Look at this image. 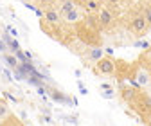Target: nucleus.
<instances>
[{
  "label": "nucleus",
  "mask_w": 151,
  "mask_h": 126,
  "mask_svg": "<svg viewBox=\"0 0 151 126\" xmlns=\"http://www.w3.org/2000/svg\"><path fill=\"white\" fill-rule=\"evenodd\" d=\"M74 36L78 38V42H81L85 47H101L103 45V36L101 31L88 25L85 20H81L79 24L74 25Z\"/></svg>",
  "instance_id": "1"
},
{
  "label": "nucleus",
  "mask_w": 151,
  "mask_h": 126,
  "mask_svg": "<svg viewBox=\"0 0 151 126\" xmlns=\"http://www.w3.org/2000/svg\"><path fill=\"white\" fill-rule=\"evenodd\" d=\"M128 106L139 114V117L142 119L144 124L151 126V96H147L142 88H137L135 97L131 99V103Z\"/></svg>",
  "instance_id": "2"
},
{
  "label": "nucleus",
  "mask_w": 151,
  "mask_h": 126,
  "mask_svg": "<svg viewBox=\"0 0 151 126\" xmlns=\"http://www.w3.org/2000/svg\"><path fill=\"white\" fill-rule=\"evenodd\" d=\"M124 25H126L128 32H131L135 38H142V36H146L147 31L151 29V25L147 24L146 16H144V13H142V6L139 7L137 13H131V14H129V18L126 20Z\"/></svg>",
  "instance_id": "3"
},
{
  "label": "nucleus",
  "mask_w": 151,
  "mask_h": 126,
  "mask_svg": "<svg viewBox=\"0 0 151 126\" xmlns=\"http://www.w3.org/2000/svg\"><path fill=\"white\" fill-rule=\"evenodd\" d=\"M56 9L60 11V14H61L65 24H74L76 25V24H79L85 18V14L81 13V9L78 6H76L74 0H60V6Z\"/></svg>",
  "instance_id": "4"
},
{
  "label": "nucleus",
  "mask_w": 151,
  "mask_h": 126,
  "mask_svg": "<svg viewBox=\"0 0 151 126\" xmlns=\"http://www.w3.org/2000/svg\"><path fill=\"white\" fill-rule=\"evenodd\" d=\"M135 67H137V63H128V61H124V60H115V68H117V72H115V78H117V81H131L133 79V74H135Z\"/></svg>",
  "instance_id": "5"
},
{
  "label": "nucleus",
  "mask_w": 151,
  "mask_h": 126,
  "mask_svg": "<svg viewBox=\"0 0 151 126\" xmlns=\"http://www.w3.org/2000/svg\"><path fill=\"white\" fill-rule=\"evenodd\" d=\"M93 70H96V74L99 76H106V78H115V60H111L108 56H103L96 65H93Z\"/></svg>",
  "instance_id": "6"
},
{
  "label": "nucleus",
  "mask_w": 151,
  "mask_h": 126,
  "mask_svg": "<svg viewBox=\"0 0 151 126\" xmlns=\"http://www.w3.org/2000/svg\"><path fill=\"white\" fill-rule=\"evenodd\" d=\"M117 13L115 11H111V9H108V7H103L97 14H96V18H97V25H99V31L103 29V31H108V29H111L113 25H115V22H117Z\"/></svg>",
  "instance_id": "7"
},
{
  "label": "nucleus",
  "mask_w": 151,
  "mask_h": 126,
  "mask_svg": "<svg viewBox=\"0 0 151 126\" xmlns=\"http://www.w3.org/2000/svg\"><path fill=\"white\" fill-rule=\"evenodd\" d=\"M129 83H131V86H137V88H144V86L151 85V72H149V68L142 67V65L137 61L133 79H131Z\"/></svg>",
  "instance_id": "8"
},
{
  "label": "nucleus",
  "mask_w": 151,
  "mask_h": 126,
  "mask_svg": "<svg viewBox=\"0 0 151 126\" xmlns=\"http://www.w3.org/2000/svg\"><path fill=\"white\" fill-rule=\"evenodd\" d=\"M43 18H45L47 22H50L52 25H58V27H61L65 24L63 18H61V14H60V11L56 9V7H50V9L43 11Z\"/></svg>",
  "instance_id": "9"
},
{
  "label": "nucleus",
  "mask_w": 151,
  "mask_h": 126,
  "mask_svg": "<svg viewBox=\"0 0 151 126\" xmlns=\"http://www.w3.org/2000/svg\"><path fill=\"white\" fill-rule=\"evenodd\" d=\"M103 56H104V54H103V49H101V47H86V52H83V60L86 58V60L92 61L93 65H96Z\"/></svg>",
  "instance_id": "10"
},
{
  "label": "nucleus",
  "mask_w": 151,
  "mask_h": 126,
  "mask_svg": "<svg viewBox=\"0 0 151 126\" xmlns=\"http://www.w3.org/2000/svg\"><path fill=\"white\" fill-rule=\"evenodd\" d=\"M0 126H25V124H24L20 119H18L14 114H11V115H9L6 121H2V122H0Z\"/></svg>",
  "instance_id": "11"
},
{
  "label": "nucleus",
  "mask_w": 151,
  "mask_h": 126,
  "mask_svg": "<svg viewBox=\"0 0 151 126\" xmlns=\"http://www.w3.org/2000/svg\"><path fill=\"white\" fill-rule=\"evenodd\" d=\"M139 63L142 67H146V68H151V45H149V49L142 54V56L139 58Z\"/></svg>",
  "instance_id": "12"
},
{
  "label": "nucleus",
  "mask_w": 151,
  "mask_h": 126,
  "mask_svg": "<svg viewBox=\"0 0 151 126\" xmlns=\"http://www.w3.org/2000/svg\"><path fill=\"white\" fill-rule=\"evenodd\" d=\"M9 115H11V110H9L7 103H6L4 99H0V122H2V121H6Z\"/></svg>",
  "instance_id": "13"
},
{
  "label": "nucleus",
  "mask_w": 151,
  "mask_h": 126,
  "mask_svg": "<svg viewBox=\"0 0 151 126\" xmlns=\"http://www.w3.org/2000/svg\"><path fill=\"white\" fill-rule=\"evenodd\" d=\"M56 2H58V0H36V4L40 6L43 11H47V9H50V7H54V6H56Z\"/></svg>",
  "instance_id": "14"
},
{
  "label": "nucleus",
  "mask_w": 151,
  "mask_h": 126,
  "mask_svg": "<svg viewBox=\"0 0 151 126\" xmlns=\"http://www.w3.org/2000/svg\"><path fill=\"white\" fill-rule=\"evenodd\" d=\"M103 2L108 6V9H111V7H115L119 4H129V0H103Z\"/></svg>",
  "instance_id": "15"
},
{
  "label": "nucleus",
  "mask_w": 151,
  "mask_h": 126,
  "mask_svg": "<svg viewBox=\"0 0 151 126\" xmlns=\"http://www.w3.org/2000/svg\"><path fill=\"white\" fill-rule=\"evenodd\" d=\"M142 13H144V16H146L147 24L151 25V4H146V6L142 7Z\"/></svg>",
  "instance_id": "16"
},
{
  "label": "nucleus",
  "mask_w": 151,
  "mask_h": 126,
  "mask_svg": "<svg viewBox=\"0 0 151 126\" xmlns=\"http://www.w3.org/2000/svg\"><path fill=\"white\" fill-rule=\"evenodd\" d=\"M103 96L106 99H111L113 96H115V92H113V88H108V90H103Z\"/></svg>",
  "instance_id": "17"
},
{
  "label": "nucleus",
  "mask_w": 151,
  "mask_h": 126,
  "mask_svg": "<svg viewBox=\"0 0 151 126\" xmlns=\"http://www.w3.org/2000/svg\"><path fill=\"white\" fill-rule=\"evenodd\" d=\"M4 58H6V61H7L11 67H14V65H16V60H14V58H11V54H4Z\"/></svg>",
  "instance_id": "18"
},
{
  "label": "nucleus",
  "mask_w": 151,
  "mask_h": 126,
  "mask_svg": "<svg viewBox=\"0 0 151 126\" xmlns=\"http://www.w3.org/2000/svg\"><path fill=\"white\" fill-rule=\"evenodd\" d=\"M7 47L13 49V50H18V43H16V40H9V42H7Z\"/></svg>",
  "instance_id": "19"
},
{
  "label": "nucleus",
  "mask_w": 151,
  "mask_h": 126,
  "mask_svg": "<svg viewBox=\"0 0 151 126\" xmlns=\"http://www.w3.org/2000/svg\"><path fill=\"white\" fill-rule=\"evenodd\" d=\"M9 32H11L13 36H16V29H13V27H9Z\"/></svg>",
  "instance_id": "20"
},
{
  "label": "nucleus",
  "mask_w": 151,
  "mask_h": 126,
  "mask_svg": "<svg viewBox=\"0 0 151 126\" xmlns=\"http://www.w3.org/2000/svg\"><path fill=\"white\" fill-rule=\"evenodd\" d=\"M149 72H151V68H149Z\"/></svg>",
  "instance_id": "21"
}]
</instances>
